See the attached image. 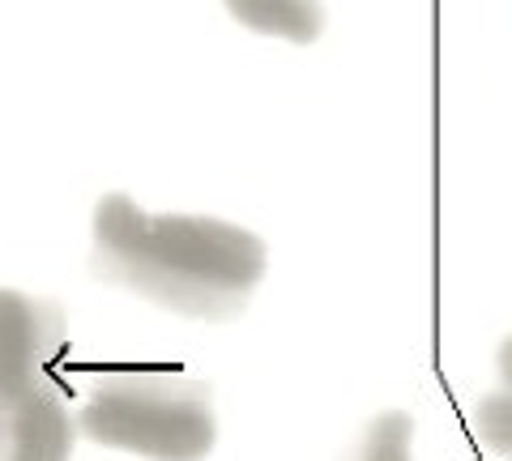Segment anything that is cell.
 Returning a JSON list of instances; mask_svg holds the SVG:
<instances>
[{
    "mask_svg": "<svg viewBox=\"0 0 512 461\" xmlns=\"http://www.w3.org/2000/svg\"><path fill=\"white\" fill-rule=\"evenodd\" d=\"M410 436H414V423L406 415H380L367 436L359 444L355 461H410Z\"/></svg>",
    "mask_w": 512,
    "mask_h": 461,
    "instance_id": "6",
    "label": "cell"
},
{
    "mask_svg": "<svg viewBox=\"0 0 512 461\" xmlns=\"http://www.w3.org/2000/svg\"><path fill=\"white\" fill-rule=\"evenodd\" d=\"M265 261V244L222 218L146 214L124 193L94 210V274L180 316H239L265 278Z\"/></svg>",
    "mask_w": 512,
    "mask_h": 461,
    "instance_id": "1",
    "label": "cell"
},
{
    "mask_svg": "<svg viewBox=\"0 0 512 461\" xmlns=\"http://www.w3.org/2000/svg\"><path fill=\"white\" fill-rule=\"evenodd\" d=\"M52 299L0 291V461H69L77 415L52 363L64 351Z\"/></svg>",
    "mask_w": 512,
    "mask_h": 461,
    "instance_id": "2",
    "label": "cell"
},
{
    "mask_svg": "<svg viewBox=\"0 0 512 461\" xmlns=\"http://www.w3.org/2000/svg\"><path fill=\"white\" fill-rule=\"evenodd\" d=\"M227 13L269 39H286V43H316L325 30V9L320 0H222Z\"/></svg>",
    "mask_w": 512,
    "mask_h": 461,
    "instance_id": "4",
    "label": "cell"
},
{
    "mask_svg": "<svg viewBox=\"0 0 512 461\" xmlns=\"http://www.w3.org/2000/svg\"><path fill=\"white\" fill-rule=\"evenodd\" d=\"M500 380L504 385L478 406V436L491 453L512 457V338L500 346Z\"/></svg>",
    "mask_w": 512,
    "mask_h": 461,
    "instance_id": "5",
    "label": "cell"
},
{
    "mask_svg": "<svg viewBox=\"0 0 512 461\" xmlns=\"http://www.w3.org/2000/svg\"><path fill=\"white\" fill-rule=\"evenodd\" d=\"M77 432L150 461H205L218 423L210 385L171 372H103L77 410Z\"/></svg>",
    "mask_w": 512,
    "mask_h": 461,
    "instance_id": "3",
    "label": "cell"
}]
</instances>
